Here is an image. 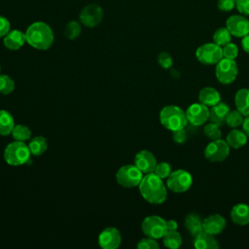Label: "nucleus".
<instances>
[{
    "mask_svg": "<svg viewBox=\"0 0 249 249\" xmlns=\"http://www.w3.org/2000/svg\"><path fill=\"white\" fill-rule=\"evenodd\" d=\"M122 241L120 231L116 228H106L98 236V243L103 249H116Z\"/></svg>",
    "mask_w": 249,
    "mask_h": 249,
    "instance_id": "14",
    "label": "nucleus"
},
{
    "mask_svg": "<svg viewBox=\"0 0 249 249\" xmlns=\"http://www.w3.org/2000/svg\"><path fill=\"white\" fill-rule=\"evenodd\" d=\"M15 127V121L11 113L6 110H0V135H9Z\"/></svg>",
    "mask_w": 249,
    "mask_h": 249,
    "instance_id": "25",
    "label": "nucleus"
},
{
    "mask_svg": "<svg viewBox=\"0 0 249 249\" xmlns=\"http://www.w3.org/2000/svg\"><path fill=\"white\" fill-rule=\"evenodd\" d=\"M247 135L245 132L241 129L233 128L231 130L226 137V141L229 144V146L232 149H240L247 143Z\"/></svg>",
    "mask_w": 249,
    "mask_h": 249,
    "instance_id": "23",
    "label": "nucleus"
},
{
    "mask_svg": "<svg viewBox=\"0 0 249 249\" xmlns=\"http://www.w3.org/2000/svg\"><path fill=\"white\" fill-rule=\"evenodd\" d=\"M81 32H82L81 24L76 20H72V21L68 22L67 25L65 26V30H64L65 36L70 40L78 38L80 36Z\"/></svg>",
    "mask_w": 249,
    "mask_h": 249,
    "instance_id": "32",
    "label": "nucleus"
},
{
    "mask_svg": "<svg viewBox=\"0 0 249 249\" xmlns=\"http://www.w3.org/2000/svg\"><path fill=\"white\" fill-rule=\"evenodd\" d=\"M26 42V38H25V33L18 30V29H14V30H10L8 32L7 35L4 36L3 39V43L4 46L12 51H16L20 49L24 43Z\"/></svg>",
    "mask_w": 249,
    "mask_h": 249,
    "instance_id": "18",
    "label": "nucleus"
},
{
    "mask_svg": "<svg viewBox=\"0 0 249 249\" xmlns=\"http://www.w3.org/2000/svg\"><path fill=\"white\" fill-rule=\"evenodd\" d=\"M141 230L143 233L155 239L162 238L164 233L166 232V221L157 215H151L146 217L142 224Z\"/></svg>",
    "mask_w": 249,
    "mask_h": 249,
    "instance_id": "9",
    "label": "nucleus"
},
{
    "mask_svg": "<svg viewBox=\"0 0 249 249\" xmlns=\"http://www.w3.org/2000/svg\"><path fill=\"white\" fill-rule=\"evenodd\" d=\"M198 101L207 107H212L221 101V94L216 89L205 87L199 90Z\"/></svg>",
    "mask_w": 249,
    "mask_h": 249,
    "instance_id": "21",
    "label": "nucleus"
},
{
    "mask_svg": "<svg viewBox=\"0 0 249 249\" xmlns=\"http://www.w3.org/2000/svg\"><path fill=\"white\" fill-rule=\"evenodd\" d=\"M231 39V34L227 27H220L213 34V42L220 47H224L225 45L230 43Z\"/></svg>",
    "mask_w": 249,
    "mask_h": 249,
    "instance_id": "28",
    "label": "nucleus"
},
{
    "mask_svg": "<svg viewBox=\"0 0 249 249\" xmlns=\"http://www.w3.org/2000/svg\"><path fill=\"white\" fill-rule=\"evenodd\" d=\"M139 191L142 197L152 204H161L167 196L166 186L162 179L154 172L143 176L139 184Z\"/></svg>",
    "mask_w": 249,
    "mask_h": 249,
    "instance_id": "1",
    "label": "nucleus"
},
{
    "mask_svg": "<svg viewBox=\"0 0 249 249\" xmlns=\"http://www.w3.org/2000/svg\"><path fill=\"white\" fill-rule=\"evenodd\" d=\"M172 137H173V140L176 143H179V144L184 143L186 141V138H187V134H186L185 128H181V129L172 131Z\"/></svg>",
    "mask_w": 249,
    "mask_h": 249,
    "instance_id": "41",
    "label": "nucleus"
},
{
    "mask_svg": "<svg viewBox=\"0 0 249 249\" xmlns=\"http://www.w3.org/2000/svg\"><path fill=\"white\" fill-rule=\"evenodd\" d=\"M163 244L170 249H177L182 245V236L177 231H166L162 236Z\"/></svg>",
    "mask_w": 249,
    "mask_h": 249,
    "instance_id": "26",
    "label": "nucleus"
},
{
    "mask_svg": "<svg viewBox=\"0 0 249 249\" xmlns=\"http://www.w3.org/2000/svg\"><path fill=\"white\" fill-rule=\"evenodd\" d=\"M236 0H218L217 7L222 12H230L235 7Z\"/></svg>",
    "mask_w": 249,
    "mask_h": 249,
    "instance_id": "38",
    "label": "nucleus"
},
{
    "mask_svg": "<svg viewBox=\"0 0 249 249\" xmlns=\"http://www.w3.org/2000/svg\"><path fill=\"white\" fill-rule=\"evenodd\" d=\"M234 104L236 110L244 117L249 116V89H240L235 92Z\"/></svg>",
    "mask_w": 249,
    "mask_h": 249,
    "instance_id": "22",
    "label": "nucleus"
},
{
    "mask_svg": "<svg viewBox=\"0 0 249 249\" xmlns=\"http://www.w3.org/2000/svg\"><path fill=\"white\" fill-rule=\"evenodd\" d=\"M241 126H242V130L245 132V134L249 138V116L244 117V121Z\"/></svg>",
    "mask_w": 249,
    "mask_h": 249,
    "instance_id": "44",
    "label": "nucleus"
},
{
    "mask_svg": "<svg viewBox=\"0 0 249 249\" xmlns=\"http://www.w3.org/2000/svg\"><path fill=\"white\" fill-rule=\"evenodd\" d=\"M103 16V10L99 5L89 4L85 6L80 12L79 19L83 25L92 28L101 22Z\"/></svg>",
    "mask_w": 249,
    "mask_h": 249,
    "instance_id": "11",
    "label": "nucleus"
},
{
    "mask_svg": "<svg viewBox=\"0 0 249 249\" xmlns=\"http://www.w3.org/2000/svg\"><path fill=\"white\" fill-rule=\"evenodd\" d=\"M10 28H11L10 21L5 17L0 16V38L7 35L8 32L10 31Z\"/></svg>",
    "mask_w": 249,
    "mask_h": 249,
    "instance_id": "40",
    "label": "nucleus"
},
{
    "mask_svg": "<svg viewBox=\"0 0 249 249\" xmlns=\"http://www.w3.org/2000/svg\"><path fill=\"white\" fill-rule=\"evenodd\" d=\"M30 150L28 145L23 141L16 140L7 145L4 151V160L10 165H21L28 161L30 158Z\"/></svg>",
    "mask_w": 249,
    "mask_h": 249,
    "instance_id": "4",
    "label": "nucleus"
},
{
    "mask_svg": "<svg viewBox=\"0 0 249 249\" xmlns=\"http://www.w3.org/2000/svg\"><path fill=\"white\" fill-rule=\"evenodd\" d=\"M196 59L204 65H216L223 58L222 47L213 43H205L196 51Z\"/></svg>",
    "mask_w": 249,
    "mask_h": 249,
    "instance_id": "6",
    "label": "nucleus"
},
{
    "mask_svg": "<svg viewBox=\"0 0 249 249\" xmlns=\"http://www.w3.org/2000/svg\"><path fill=\"white\" fill-rule=\"evenodd\" d=\"M203 132L210 140H217L222 138V131L220 125L212 122H209L204 125Z\"/></svg>",
    "mask_w": 249,
    "mask_h": 249,
    "instance_id": "30",
    "label": "nucleus"
},
{
    "mask_svg": "<svg viewBox=\"0 0 249 249\" xmlns=\"http://www.w3.org/2000/svg\"><path fill=\"white\" fill-rule=\"evenodd\" d=\"M30 153L34 156L42 155L48 148V141L43 136H36L29 141L28 144Z\"/></svg>",
    "mask_w": 249,
    "mask_h": 249,
    "instance_id": "27",
    "label": "nucleus"
},
{
    "mask_svg": "<svg viewBox=\"0 0 249 249\" xmlns=\"http://www.w3.org/2000/svg\"><path fill=\"white\" fill-rule=\"evenodd\" d=\"M157 163L158 162L155 156L147 150H142L135 155L134 164L141 170L143 174L154 172Z\"/></svg>",
    "mask_w": 249,
    "mask_h": 249,
    "instance_id": "15",
    "label": "nucleus"
},
{
    "mask_svg": "<svg viewBox=\"0 0 249 249\" xmlns=\"http://www.w3.org/2000/svg\"><path fill=\"white\" fill-rule=\"evenodd\" d=\"M12 135L16 140L18 141H26L29 140L31 137V130L28 126L24 124H17L13 128Z\"/></svg>",
    "mask_w": 249,
    "mask_h": 249,
    "instance_id": "29",
    "label": "nucleus"
},
{
    "mask_svg": "<svg viewBox=\"0 0 249 249\" xmlns=\"http://www.w3.org/2000/svg\"><path fill=\"white\" fill-rule=\"evenodd\" d=\"M230 149L227 141L222 138L211 140L204 149V156L212 162H220L229 157Z\"/></svg>",
    "mask_w": 249,
    "mask_h": 249,
    "instance_id": "10",
    "label": "nucleus"
},
{
    "mask_svg": "<svg viewBox=\"0 0 249 249\" xmlns=\"http://www.w3.org/2000/svg\"><path fill=\"white\" fill-rule=\"evenodd\" d=\"M210 109L206 105L197 102L191 104L186 110V116L188 123L195 126L204 124L209 120Z\"/></svg>",
    "mask_w": 249,
    "mask_h": 249,
    "instance_id": "12",
    "label": "nucleus"
},
{
    "mask_svg": "<svg viewBox=\"0 0 249 249\" xmlns=\"http://www.w3.org/2000/svg\"><path fill=\"white\" fill-rule=\"evenodd\" d=\"M159 247H160V245H159L158 241L155 238L148 237V236L146 238H142L137 243L138 249H158Z\"/></svg>",
    "mask_w": 249,
    "mask_h": 249,
    "instance_id": "36",
    "label": "nucleus"
},
{
    "mask_svg": "<svg viewBox=\"0 0 249 249\" xmlns=\"http://www.w3.org/2000/svg\"><path fill=\"white\" fill-rule=\"evenodd\" d=\"M25 38L31 47L37 50H47L53 42V32L46 22L36 21L27 27Z\"/></svg>",
    "mask_w": 249,
    "mask_h": 249,
    "instance_id": "2",
    "label": "nucleus"
},
{
    "mask_svg": "<svg viewBox=\"0 0 249 249\" xmlns=\"http://www.w3.org/2000/svg\"><path fill=\"white\" fill-rule=\"evenodd\" d=\"M223 50V57L229 58V59H235L238 54V48L233 43H228L224 47H222Z\"/></svg>",
    "mask_w": 249,
    "mask_h": 249,
    "instance_id": "35",
    "label": "nucleus"
},
{
    "mask_svg": "<svg viewBox=\"0 0 249 249\" xmlns=\"http://www.w3.org/2000/svg\"><path fill=\"white\" fill-rule=\"evenodd\" d=\"M143 178V173L135 164L122 166L116 174L117 182L124 188H133L139 186Z\"/></svg>",
    "mask_w": 249,
    "mask_h": 249,
    "instance_id": "7",
    "label": "nucleus"
},
{
    "mask_svg": "<svg viewBox=\"0 0 249 249\" xmlns=\"http://www.w3.org/2000/svg\"><path fill=\"white\" fill-rule=\"evenodd\" d=\"M194 246L196 249H218L220 247L215 235L204 231L194 236Z\"/></svg>",
    "mask_w": 249,
    "mask_h": 249,
    "instance_id": "20",
    "label": "nucleus"
},
{
    "mask_svg": "<svg viewBox=\"0 0 249 249\" xmlns=\"http://www.w3.org/2000/svg\"><path fill=\"white\" fill-rule=\"evenodd\" d=\"M160 121L170 131L185 128L188 124L186 111L175 105L164 106L160 112Z\"/></svg>",
    "mask_w": 249,
    "mask_h": 249,
    "instance_id": "3",
    "label": "nucleus"
},
{
    "mask_svg": "<svg viewBox=\"0 0 249 249\" xmlns=\"http://www.w3.org/2000/svg\"><path fill=\"white\" fill-rule=\"evenodd\" d=\"M0 71H1V66H0Z\"/></svg>",
    "mask_w": 249,
    "mask_h": 249,
    "instance_id": "45",
    "label": "nucleus"
},
{
    "mask_svg": "<svg viewBox=\"0 0 249 249\" xmlns=\"http://www.w3.org/2000/svg\"><path fill=\"white\" fill-rule=\"evenodd\" d=\"M235 7L241 15L249 16V0H236Z\"/></svg>",
    "mask_w": 249,
    "mask_h": 249,
    "instance_id": "39",
    "label": "nucleus"
},
{
    "mask_svg": "<svg viewBox=\"0 0 249 249\" xmlns=\"http://www.w3.org/2000/svg\"><path fill=\"white\" fill-rule=\"evenodd\" d=\"M226 226L227 221L225 217L220 214L209 215L206 218H204L202 222L203 231L213 235L220 234L226 229Z\"/></svg>",
    "mask_w": 249,
    "mask_h": 249,
    "instance_id": "16",
    "label": "nucleus"
},
{
    "mask_svg": "<svg viewBox=\"0 0 249 249\" xmlns=\"http://www.w3.org/2000/svg\"><path fill=\"white\" fill-rule=\"evenodd\" d=\"M171 171L172 170H171L170 164L166 161H161V162L157 163L154 173H156L161 179H166L169 176V174L171 173Z\"/></svg>",
    "mask_w": 249,
    "mask_h": 249,
    "instance_id": "34",
    "label": "nucleus"
},
{
    "mask_svg": "<svg viewBox=\"0 0 249 249\" xmlns=\"http://www.w3.org/2000/svg\"><path fill=\"white\" fill-rule=\"evenodd\" d=\"M226 27L231 36L242 38L249 34V19L240 15H233L227 19Z\"/></svg>",
    "mask_w": 249,
    "mask_h": 249,
    "instance_id": "13",
    "label": "nucleus"
},
{
    "mask_svg": "<svg viewBox=\"0 0 249 249\" xmlns=\"http://www.w3.org/2000/svg\"><path fill=\"white\" fill-rule=\"evenodd\" d=\"M238 67L234 59L223 57L215 66V76L224 85H230L236 79Z\"/></svg>",
    "mask_w": 249,
    "mask_h": 249,
    "instance_id": "8",
    "label": "nucleus"
},
{
    "mask_svg": "<svg viewBox=\"0 0 249 249\" xmlns=\"http://www.w3.org/2000/svg\"><path fill=\"white\" fill-rule=\"evenodd\" d=\"M15 89V82L8 75H0V93L9 94Z\"/></svg>",
    "mask_w": 249,
    "mask_h": 249,
    "instance_id": "33",
    "label": "nucleus"
},
{
    "mask_svg": "<svg viewBox=\"0 0 249 249\" xmlns=\"http://www.w3.org/2000/svg\"><path fill=\"white\" fill-rule=\"evenodd\" d=\"M231 221L238 226L249 224V205L246 203H236L232 206L230 213Z\"/></svg>",
    "mask_w": 249,
    "mask_h": 249,
    "instance_id": "19",
    "label": "nucleus"
},
{
    "mask_svg": "<svg viewBox=\"0 0 249 249\" xmlns=\"http://www.w3.org/2000/svg\"><path fill=\"white\" fill-rule=\"evenodd\" d=\"M202 222L203 220H201V218L197 214L190 213L185 217L184 225L185 228L190 231V233L195 236L203 231Z\"/></svg>",
    "mask_w": 249,
    "mask_h": 249,
    "instance_id": "24",
    "label": "nucleus"
},
{
    "mask_svg": "<svg viewBox=\"0 0 249 249\" xmlns=\"http://www.w3.org/2000/svg\"><path fill=\"white\" fill-rule=\"evenodd\" d=\"M158 62L159 64L164 68V69H168L172 66L173 64V59L171 57V55L166 53V52H161L160 53H159L158 55Z\"/></svg>",
    "mask_w": 249,
    "mask_h": 249,
    "instance_id": "37",
    "label": "nucleus"
},
{
    "mask_svg": "<svg viewBox=\"0 0 249 249\" xmlns=\"http://www.w3.org/2000/svg\"><path fill=\"white\" fill-rule=\"evenodd\" d=\"M243 121H244V116L238 110H233V111H230L227 117L226 124H228L231 128H237L238 126L242 125Z\"/></svg>",
    "mask_w": 249,
    "mask_h": 249,
    "instance_id": "31",
    "label": "nucleus"
},
{
    "mask_svg": "<svg viewBox=\"0 0 249 249\" xmlns=\"http://www.w3.org/2000/svg\"><path fill=\"white\" fill-rule=\"evenodd\" d=\"M193 185V177L191 173L185 169H177L171 171L166 178V187L174 193H185Z\"/></svg>",
    "mask_w": 249,
    "mask_h": 249,
    "instance_id": "5",
    "label": "nucleus"
},
{
    "mask_svg": "<svg viewBox=\"0 0 249 249\" xmlns=\"http://www.w3.org/2000/svg\"><path fill=\"white\" fill-rule=\"evenodd\" d=\"M241 47L243 49V51L247 53H249V34L245 35L242 37L241 40Z\"/></svg>",
    "mask_w": 249,
    "mask_h": 249,
    "instance_id": "42",
    "label": "nucleus"
},
{
    "mask_svg": "<svg viewBox=\"0 0 249 249\" xmlns=\"http://www.w3.org/2000/svg\"><path fill=\"white\" fill-rule=\"evenodd\" d=\"M178 224L175 220H167L166 221V231H177Z\"/></svg>",
    "mask_w": 249,
    "mask_h": 249,
    "instance_id": "43",
    "label": "nucleus"
},
{
    "mask_svg": "<svg viewBox=\"0 0 249 249\" xmlns=\"http://www.w3.org/2000/svg\"><path fill=\"white\" fill-rule=\"evenodd\" d=\"M230 111H231L230 106L227 103L220 101L219 103L211 107L210 113H209V121L219 124L220 126L224 125L226 124L227 117Z\"/></svg>",
    "mask_w": 249,
    "mask_h": 249,
    "instance_id": "17",
    "label": "nucleus"
}]
</instances>
